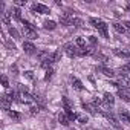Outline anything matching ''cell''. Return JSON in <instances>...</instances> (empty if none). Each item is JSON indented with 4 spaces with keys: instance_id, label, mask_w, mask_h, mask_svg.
<instances>
[{
    "instance_id": "cell-1",
    "label": "cell",
    "mask_w": 130,
    "mask_h": 130,
    "mask_svg": "<svg viewBox=\"0 0 130 130\" xmlns=\"http://www.w3.org/2000/svg\"><path fill=\"white\" fill-rule=\"evenodd\" d=\"M89 22H90V25H92L95 29H98V31L101 32V35H103V37L109 38V26H107L103 20H100V19H90Z\"/></svg>"
},
{
    "instance_id": "cell-2",
    "label": "cell",
    "mask_w": 130,
    "mask_h": 130,
    "mask_svg": "<svg viewBox=\"0 0 130 130\" xmlns=\"http://www.w3.org/2000/svg\"><path fill=\"white\" fill-rule=\"evenodd\" d=\"M22 25H23V34H25V37H28L29 40H37V38H38L37 29H35L29 22L23 20V22H22Z\"/></svg>"
},
{
    "instance_id": "cell-3",
    "label": "cell",
    "mask_w": 130,
    "mask_h": 130,
    "mask_svg": "<svg viewBox=\"0 0 130 130\" xmlns=\"http://www.w3.org/2000/svg\"><path fill=\"white\" fill-rule=\"evenodd\" d=\"M19 101L23 103V104H31V103L35 101V100H34L32 95L28 93V90H26L23 86H20V87H19Z\"/></svg>"
},
{
    "instance_id": "cell-4",
    "label": "cell",
    "mask_w": 130,
    "mask_h": 130,
    "mask_svg": "<svg viewBox=\"0 0 130 130\" xmlns=\"http://www.w3.org/2000/svg\"><path fill=\"white\" fill-rule=\"evenodd\" d=\"M64 52L69 57H77L78 55V47L74 43H68V44H64Z\"/></svg>"
},
{
    "instance_id": "cell-5",
    "label": "cell",
    "mask_w": 130,
    "mask_h": 130,
    "mask_svg": "<svg viewBox=\"0 0 130 130\" xmlns=\"http://www.w3.org/2000/svg\"><path fill=\"white\" fill-rule=\"evenodd\" d=\"M118 89H130V78L125 75V77H119L118 83L115 84Z\"/></svg>"
},
{
    "instance_id": "cell-6",
    "label": "cell",
    "mask_w": 130,
    "mask_h": 130,
    "mask_svg": "<svg viewBox=\"0 0 130 130\" xmlns=\"http://www.w3.org/2000/svg\"><path fill=\"white\" fill-rule=\"evenodd\" d=\"M32 11H37V12H40V14H49V12H51V9H49L46 5H41V3H35V5L32 6Z\"/></svg>"
},
{
    "instance_id": "cell-7",
    "label": "cell",
    "mask_w": 130,
    "mask_h": 130,
    "mask_svg": "<svg viewBox=\"0 0 130 130\" xmlns=\"http://www.w3.org/2000/svg\"><path fill=\"white\" fill-rule=\"evenodd\" d=\"M118 116H119V119H121L122 122H125V124H130V112H128V110H125V109L119 110Z\"/></svg>"
},
{
    "instance_id": "cell-8",
    "label": "cell",
    "mask_w": 130,
    "mask_h": 130,
    "mask_svg": "<svg viewBox=\"0 0 130 130\" xmlns=\"http://www.w3.org/2000/svg\"><path fill=\"white\" fill-rule=\"evenodd\" d=\"M58 121H60V124H63V125H69L71 118H69V115H68L66 112H60V113H58Z\"/></svg>"
},
{
    "instance_id": "cell-9",
    "label": "cell",
    "mask_w": 130,
    "mask_h": 130,
    "mask_svg": "<svg viewBox=\"0 0 130 130\" xmlns=\"http://www.w3.org/2000/svg\"><path fill=\"white\" fill-rule=\"evenodd\" d=\"M118 96L125 101V103H130V92L127 89H118Z\"/></svg>"
},
{
    "instance_id": "cell-10",
    "label": "cell",
    "mask_w": 130,
    "mask_h": 130,
    "mask_svg": "<svg viewBox=\"0 0 130 130\" xmlns=\"http://www.w3.org/2000/svg\"><path fill=\"white\" fill-rule=\"evenodd\" d=\"M103 103H104V106H106V107L113 106V103H115L113 95H112V93H109V92H106V93H104V100H103Z\"/></svg>"
},
{
    "instance_id": "cell-11",
    "label": "cell",
    "mask_w": 130,
    "mask_h": 130,
    "mask_svg": "<svg viewBox=\"0 0 130 130\" xmlns=\"http://www.w3.org/2000/svg\"><path fill=\"white\" fill-rule=\"evenodd\" d=\"M35 49H37V47H35L31 41H25V43H23V51H25L26 54H34Z\"/></svg>"
},
{
    "instance_id": "cell-12",
    "label": "cell",
    "mask_w": 130,
    "mask_h": 130,
    "mask_svg": "<svg viewBox=\"0 0 130 130\" xmlns=\"http://www.w3.org/2000/svg\"><path fill=\"white\" fill-rule=\"evenodd\" d=\"M104 116L107 118V121H109L112 125H115V127H119V122H118V119H116V118H115V116H113L110 112H104Z\"/></svg>"
},
{
    "instance_id": "cell-13",
    "label": "cell",
    "mask_w": 130,
    "mask_h": 130,
    "mask_svg": "<svg viewBox=\"0 0 130 130\" xmlns=\"http://www.w3.org/2000/svg\"><path fill=\"white\" fill-rule=\"evenodd\" d=\"M113 29H115L118 34H125V32H127L124 23H119V22H115V23H113Z\"/></svg>"
},
{
    "instance_id": "cell-14",
    "label": "cell",
    "mask_w": 130,
    "mask_h": 130,
    "mask_svg": "<svg viewBox=\"0 0 130 130\" xmlns=\"http://www.w3.org/2000/svg\"><path fill=\"white\" fill-rule=\"evenodd\" d=\"M83 109H84V110H87V112H89V113H92V115L98 113V109H96L93 104H89V103H83Z\"/></svg>"
},
{
    "instance_id": "cell-15",
    "label": "cell",
    "mask_w": 130,
    "mask_h": 130,
    "mask_svg": "<svg viewBox=\"0 0 130 130\" xmlns=\"http://www.w3.org/2000/svg\"><path fill=\"white\" fill-rule=\"evenodd\" d=\"M9 14H11V17H14L15 20H19V22H23V19H22V12H20V9H19V8H12Z\"/></svg>"
},
{
    "instance_id": "cell-16",
    "label": "cell",
    "mask_w": 130,
    "mask_h": 130,
    "mask_svg": "<svg viewBox=\"0 0 130 130\" xmlns=\"http://www.w3.org/2000/svg\"><path fill=\"white\" fill-rule=\"evenodd\" d=\"M11 103H12V101H11V100H9V98H8L6 95H3V96H2V107H3L5 110H8V112H9Z\"/></svg>"
},
{
    "instance_id": "cell-17",
    "label": "cell",
    "mask_w": 130,
    "mask_h": 130,
    "mask_svg": "<svg viewBox=\"0 0 130 130\" xmlns=\"http://www.w3.org/2000/svg\"><path fill=\"white\" fill-rule=\"evenodd\" d=\"M113 52H115V55H118L121 58H130V52H127L124 49H115Z\"/></svg>"
},
{
    "instance_id": "cell-18",
    "label": "cell",
    "mask_w": 130,
    "mask_h": 130,
    "mask_svg": "<svg viewBox=\"0 0 130 130\" xmlns=\"http://www.w3.org/2000/svg\"><path fill=\"white\" fill-rule=\"evenodd\" d=\"M43 25H44V29H49V31H52V29H55V28H57V23H55V22H52V20H46Z\"/></svg>"
},
{
    "instance_id": "cell-19",
    "label": "cell",
    "mask_w": 130,
    "mask_h": 130,
    "mask_svg": "<svg viewBox=\"0 0 130 130\" xmlns=\"http://www.w3.org/2000/svg\"><path fill=\"white\" fill-rule=\"evenodd\" d=\"M60 57H61V52H60V51H55L54 54H51V55H49V58H51V61H52V63L60 61Z\"/></svg>"
},
{
    "instance_id": "cell-20",
    "label": "cell",
    "mask_w": 130,
    "mask_h": 130,
    "mask_svg": "<svg viewBox=\"0 0 130 130\" xmlns=\"http://www.w3.org/2000/svg\"><path fill=\"white\" fill-rule=\"evenodd\" d=\"M100 71H101L106 77H115V75H116V74H115V71H113V69H109V68H101Z\"/></svg>"
},
{
    "instance_id": "cell-21",
    "label": "cell",
    "mask_w": 130,
    "mask_h": 130,
    "mask_svg": "<svg viewBox=\"0 0 130 130\" xmlns=\"http://www.w3.org/2000/svg\"><path fill=\"white\" fill-rule=\"evenodd\" d=\"M118 72H119V75H121V77H125V74H127V72H130V63H127L125 66H122V68H119V71H118Z\"/></svg>"
},
{
    "instance_id": "cell-22",
    "label": "cell",
    "mask_w": 130,
    "mask_h": 130,
    "mask_svg": "<svg viewBox=\"0 0 130 130\" xmlns=\"http://www.w3.org/2000/svg\"><path fill=\"white\" fill-rule=\"evenodd\" d=\"M63 106H64V110L66 112H72V104L68 98H63Z\"/></svg>"
},
{
    "instance_id": "cell-23",
    "label": "cell",
    "mask_w": 130,
    "mask_h": 130,
    "mask_svg": "<svg viewBox=\"0 0 130 130\" xmlns=\"http://www.w3.org/2000/svg\"><path fill=\"white\" fill-rule=\"evenodd\" d=\"M75 44L78 46V49H84V47H87V46H86V41H84L81 37H78V38L75 40Z\"/></svg>"
},
{
    "instance_id": "cell-24",
    "label": "cell",
    "mask_w": 130,
    "mask_h": 130,
    "mask_svg": "<svg viewBox=\"0 0 130 130\" xmlns=\"http://www.w3.org/2000/svg\"><path fill=\"white\" fill-rule=\"evenodd\" d=\"M72 84H74V87H75L77 90H83V83H81L78 78H74V80H72Z\"/></svg>"
},
{
    "instance_id": "cell-25",
    "label": "cell",
    "mask_w": 130,
    "mask_h": 130,
    "mask_svg": "<svg viewBox=\"0 0 130 130\" xmlns=\"http://www.w3.org/2000/svg\"><path fill=\"white\" fill-rule=\"evenodd\" d=\"M9 12H2V22L3 25H9Z\"/></svg>"
},
{
    "instance_id": "cell-26",
    "label": "cell",
    "mask_w": 130,
    "mask_h": 130,
    "mask_svg": "<svg viewBox=\"0 0 130 130\" xmlns=\"http://www.w3.org/2000/svg\"><path fill=\"white\" fill-rule=\"evenodd\" d=\"M71 25L75 26V28H80L83 25V20H80V19H71Z\"/></svg>"
},
{
    "instance_id": "cell-27",
    "label": "cell",
    "mask_w": 130,
    "mask_h": 130,
    "mask_svg": "<svg viewBox=\"0 0 130 130\" xmlns=\"http://www.w3.org/2000/svg\"><path fill=\"white\" fill-rule=\"evenodd\" d=\"M9 35H11L12 38H15V40H19V38H20V35H19V32H17V29H15V28H9Z\"/></svg>"
},
{
    "instance_id": "cell-28",
    "label": "cell",
    "mask_w": 130,
    "mask_h": 130,
    "mask_svg": "<svg viewBox=\"0 0 130 130\" xmlns=\"http://www.w3.org/2000/svg\"><path fill=\"white\" fill-rule=\"evenodd\" d=\"M8 113H9V116H11L12 119H15V121H20V118H22V116H20V113H17V112H12V110H9Z\"/></svg>"
},
{
    "instance_id": "cell-29",
    "label": "cell",
    "mask_w": 130,
    "mask_h": 130,
    "mask_svg": "<svg viewBox=\"0 0 130 130\" xmlns=\"http://www.w3.org/2000/svg\"><path fill=\"white\" fill-rule=\"evenodd\" d=\"M77 119H78L81 124H86V122H87V116L83 115V113H78V115H77Z\"/></svg>"
},
{
    "instance_id": "cell-30",
    "label": "cell",
    "mask_w": 130,
    "mask_h": 130,
    "mask_svg": "<svg viewBox=\"0 0 130 130\" xmlns=\"http://www.w3.org/2000/svg\"><path fill=\"white\" fill-rule=\"evenodd\" d=\"M2 84H3V87H5V89H8V87H9V83H8V77H6V75H3V77H2Z\"/></svg>"
},
{
    "instance_id": "cell-31",
    "label": "cell",
    "mask_w": 130,
    "mask_h": 130,
    "mask_svg": "<svg viewBox=\"0 0 130 130\" xmlns=\"http://www.w3.org/2000/svg\"><path fill=\"white\" fill-rule=\"evenodd\" d=\"M25 77H26L28 80H34V72H32V71H26V72H25Z\"/></svg>"
},
{
    "instance_id": "cell-32",
    "label": "cell",
    "mask_w": 130,
    "mask_h": 130,
    "mask_svg": "<svg viewBox=\"0 0 130 130\" xmlns=\"http://www.w3.org/2000/svg\"><path fill=\"white\" fill-rule=\"evenodd\" d=\"M52 74H54V69H52V68L47 69V71H46V77H44V80H49V78L52 77Z\"/></svg>"
},
{
    "instance_id": "cell-33",
    "label": "cell",
    "mask_w": 130,
    "mask_h": 130,
    "mask_svg": "<svg viewBox=\"0 0 130 130\" xmlns=\"http://www.w3.org/2000/svg\"><path fill=\"white\" fill-rule=\"evenodd\" d=\"M38 112H40V107H38V106H34V107H31V113H32V115H37Z\"/></svg>"
},
{
    "instance_id": "cell-34",
    "label": "cell",
    "mask_w": 130,
    "mask_h": 130,
    "mask_svg": "<svg viewBox=\"0 0 130 130\" xmlns=\"http://www.w3.org/2000/svg\"><path fill=\"white\" fill-rule=\"evenodd\" d=\"M14 3L17 6H23V5H26V0H14Z\"/></svg>"
},
{
    "instance_id": "cell-35",
    "label": "cell",
    "mask_w": 130,
    "mask_h": 130,
    "mask_svg": "<svg viewBox=\"0 0 130 130\" xmlns=\"http://www.w3.org/2000/svg\"><path fill=\"white\" fill-rule=\"evenodd\" d=\"M89 41H90V44H93V46H96V38H95L93 35H90V37H89Z\"/></svg>"
},
{
    "instance_id": "cell-36",
    "label": "cell",
    "mask_w": 130,
    "mask_h": 130,
    "mask_svg": "<svg viewBox=\"0 0 130 130\" xmlns=\"http://www.w3.org/2000/svg\"><path fill=\"white\" fill-rule=\"evenodd\" d=\"M124 26H125V29H127V32L130 34V22H125V23H124Z\"/></svg>"
}]
</instances>
